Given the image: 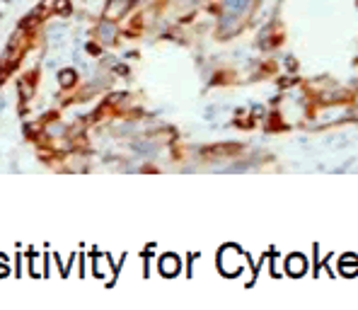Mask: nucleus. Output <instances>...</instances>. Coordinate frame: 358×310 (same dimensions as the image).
<instances>
[{"mask_svg": "<svg viewBox=\"0 0 358 310\" xmlns=\"http://www.w3.org/2000/svg\"><path fill=\"white\" fill-rule=\"evenodd\" d=\"M288 269H291V274H303L305 262L303 259H298V257H293V262H288Z\"/></svg>", "mask_w": 358, "mask_h": 310, "instance_id": "obj_1", "label": "nucleus"}, {"mask_svg": "<svg viewBox=\"0 0 358 310\" xmlns=\"http://www.w3.org/2000/svg\"><path fill=\"white\" fill-rule=\"evenodd\" d=\"M163 272H165V274H174V272H177V259L167 257V259L163 262Z\"/></svg>", "mask_w": 358, "mask_h": 310, "instance_id": "obj_2", "label": "nucleus"}]
</instances>
